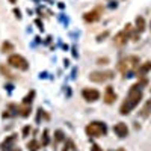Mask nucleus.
<instances>
[{
    "label": "nucleus",
    "mask_w": 151,
    "mask_h": 151,
    "mask_svg": "<svg viewBox=\"0 0 151 151\" xmlns=\"http://www.w3.org/2000/svg\"><path fill=\"white\" fill-rule=\"evenodd\" d=\"M142 97H144L142 88L137 85V83H134L130 89H129L127 97H125V100L122 101V104H121V107H119V113H121V115H129V113L141 103Z\"/></svg>",
    "instance_id": "f257e3e1"
},
{
    "label": "nucleus",
    "mask_w": 151,
    "mask_h": 151,
    "mask_svg": "<svg viewBox=\"0 0 151 151\" xmlns=\"http://www.w3.org/2000/svg\"><path fill=\"white\" fill-rule=\"evenodd\" d=\"M118 71L121 74H124V77H132V73L134 70L139 68V58L137 56H127V58H124L122 60L118 62V65H116Z\"/></svg>",
    "instance_id": "f03ea898"
},
{
    "label": "nucleus",
    "mask_w": 151,
    "mask_h": 151,
    "mask_svg": "<svg viewBox=\"0 0 151 151\" xmlns=\"http://www.w3.org/2000/svg\"><path fill=\"white\" fill-rule=\"evenodd\" d=\"M86 134L89 137H100V136H106L107 134V125L101 121H92L86 125L85 129Z\"/></svg>",
    "instance_id": "7ed1b4c3"
},
{
    "label": "nucleus",
    "mask_w": 151,
    "mask_h": 151,
    "mask_svg": "<svg viewBox=\"0 0 151 151\" xmlns=\"http://www.w3.org/2000/svg\"><path fill=\"white\" fill-rule=\"evenodd\" d=\"M8 64H9L12 68H17V70H21V71L29 70L27 60L24 59L23 56H20V55H11V56L8 58Z\"/></svg>",
    "instance_id": "20e7f679"
},
{
    "label": "nucleus",
    "mask_w": 151,
    "mask_h": 151,
    "mask_svg": "<svg viewBox=\"0 0 151 151\" xmlns=\"http://www.w3.org/2000/svg\"><path fill=\"white\" fill-rule=\"evenodd\" d=\"M113 77V71H94L89 74V80L94 83H104Z\"/></svg>",
    "instance_id": "39448f33"
},
{
    "label": "nucleus",
    "mask_w": 151,
    "mask_h": 151,
    "mask_svg": "<svg viewBox=\"0 0 151 151\" xmlns=\"http://www.w3.org/2000/svg\"><path fill=\"white\" fill-rule=\"evenodd\" d=\"M101 14H103V8L98 6L92 11H88L83 14V21L85 23H97L100 18H101Z\"/></svg>",
    "instance_id": "423d86ee"
},
{
    "label": "nucleus",
    "mask_w": 151,
    "mask_h": 151,
    "mask_svg": "<svg viewBox=\"0 0 151 151\" xmlns=\"http://www.w3.org/2000/svg\"><path fill=\"white\" fill-rule=\"evenodd\" d=\"M15 141H17L15 134H11L9 137H6L2 142V145H0V151H21L20 148L15 147Z\"/></svg>",
    "instance_id": "0eeeda50"
},
{
    "label": "nucleus",
    "mask_w": 151,
    "mask_h": 151,
    "mask_svg": "<svg viewBox=\"0 0 151 151\" xmlns=\"http://www.w3.org/2000/svg\"><path fill=\"white\" fill-rule=\"evenodd\" d=\"M82 97L86 100V101H97V100L100 98V91L94 89V88H85V89L82 91Z\"/></svg>",
    "instance_id": "6e6552de"
},
{
    "label": "nucleus",
    "mask_w": 151,
    "mask_h": 151,
    "mask_svg": "<svg viewBox=\"0 0 151 151\" xmlns=\"http://www.w3.org/2000/svg\"><path fill=\"white\" fill-rule=\"evenodd\" d=\"M129 40H130V35L122 29L121 32H118V33L115 35V38H113V42H115L116 47H124L125 44H127Z\"/></svg>",
    "instance_id": "1a4fd4ad"
},
{
    "label": "nucleus",
    "mask_w": 151,
    "mask_h": 151,
    "mask_svg": "<svg viewBox=\"0 0 151 151\" xmlns=\"http://www.w3.org/2000/svg\"><path fill=\"white\" fill-rule=\"evenodd\" d=\"M113 132H115V134L118 137H127L129 136V127L125 122H118L113 125Z\"/></svg>",
    "instance_id": "9d476101"
},
{
    "label": "nucleus",
    "mask_w": 151,
    "mask_h": 151,
    "mask_svg": "<svg viewBox=\"0 0 151 151\" xmlns=\"http://www.w3.org/2000/svg\"><path fill=\"white\" fill-rule=\"evenodd\" d=\"M103 100H104V103L106 104H112V103H115V100H116V94L115 91H113V86H106V91H104V95H103Z\"/></svg>",
    "instance_id": "9b49d317"
},
{
    "label": "nucleus",
    "mask_w": 151,
    "mask_h": 151,
    "mask_svg": "<svg viewBox=\"0 0 151 151\" xmlns=\"http://www.w3.org/2000/svg\"><path fill=\"white\" fill-rule=\"evenodd\" d=\"M134 30L137 32V33H142L145 29H147V24H145V18L142 17V15H137L136 17V20H134Z\"/></svg>",
    "instance_id": "f8f14e48"
},
{
    "label": "nucleus",
    "mask_w": 151,
    "mask_h": 151,
    "mask_svg": "<svg viewBox=\"0 0 151 151\" xmlns=\"http://www.w3.org/2000/svg\"><path fill=\"white\" fill-rule=\"evenodd\" d=\"M150 71H151V62L147 60V62H144L139 68H137V77H145Z\"/></svg>",
    "instance_id": "ddd939ff"
},
{
    "label": "nucleus",
    "mask_w": 151,
    "mask_h": 151,
    "mask_svg": "<svg viewBox=\"0 0 151 151\" xmlns=\"http://www.w3.org/2000/svg\"><path fill=\"white\" fill-rule=\"evenodd\" d=\"M139 115H141L142 118H148V116L151 115V98H150V100H147V103H145V104H144V107L141 109Z\"/></svg>",
    "instance_id": "4468645a"
},
{
    "label": "nucleus",
    "mask_w": 151,
    "mask_h": 151,
    "mask_svg": "<svg viewBox=\"0 0 151 151\" xmlns=\"http://www.w3.org/2000/svg\"><path fill=\"white\" fill-rule=\"evenodd\" d=\"M18 115L23 116V118H27V116L30 115V106H27V104L18 106Z\"/></svg>",
    "instance_id": "2eb2a0df"
},
{
    "label": "nucleus",
    "mask_w": 151,
    "mask_h": 151,
    "mask_svg": "<svg viewBox=\"0 0 151 151\" xmlns=\"http://www.w3.org/2000/svg\"><path fill=\"white\" fill-rule=\"evenodd\" d=\"M40 148H41V144L38 142V141H35V139H32V141L27 142V150L29 151H38Z\"/></svg>",
    "instance_id": "dca6fc26"
},
{
    "label": "nucleus",
    "mask_w": 151,
    "mask_h": 151,
    "mask_svg": "<svg viewBox=\"0 0 151 151\" xmlns=\"http://www.w3.org/2000/svg\"><path fill=\"white\" fill-rule=\"evenodd\" d=\"M2 52L3 53H11V52H14V45H12L9 41H5L2 44Z\"/></svg>",
    "instance_id": "f3484780"
},
{
    "label": "nucleus",
    "mask_w": 151,
    "mask_h": 151,
    "mask_svg": "<svg viewBox=\"0 0 151 151\" xmlns=\"http://www.w3.org/2000/svg\"><path fill=\"white\" fill-rule=\"evenodd\" d=\"M33 97H35V91H30L26 97L23 98V104H27V106H30L32 104V101H33Z\"/></svg>",
    "instance_id": "a211bd4d"
},
{
    "label": "nucleus",
    "mask_w": 151,
    "mask_h": 151,
    "mask_svg": "<svg viewBox=\"0 0 151 151\" xmlns=\"http://www.w3.org/2000/svg\"><path fill=\"white\" fill-rule=\"evenodd\" d=\"M50 144V136H48V130L45 129L44 132H42V137H41V145L42 147H47Z\"/></svg>",
    "instance_id": "6ab92c4d"
},
{
    "label": "nucleus",
    "mask_w": 151,
    "mask_h": 151,
    "mask_svg": "<svg viewBox=\"0 0 151 151\" xmlns=\"http://www.w3.org/2000/svg\"><path fill=\"white\" fill-rule=\"evenodd\" d=\"M65 139V134L62 130H56L55 132V144H59L60 141H64Z\"/></svg>",
    "instance_id": "aec40b11"
},
{
    "label": "nucleus",
    "mask_w": 151,
    "mask_h": 151,
    "mask_svg": "<svg viewBox=\"0 0 151 151\" xmlns=\"http://www.w3.org/2000/svg\"><path fill=\"white\" fill-rule=\"evenodd\" d=\"M97 64H98V65H107V64H109V59H107V58H100V59L97 60Z\"/></svg>",
    "instance_id": "412c9836"
},
{
    "label": "nucleus",
    "mask_w": 151,
    "mask_h": 151,
    "mask_svg": "<svg viewBox=\"0 0 151 151\" xmlns=\"http://www.w3.org/2000/svg\"><path fill=\"white\" fill-rule=\"evenodd\" d=\"M107 35H109V32L106 30L104 33H101V35H98V36H97V41H103V40H104V38H106Z\"/></svg>",
    "instance_id": "4be33fe9"
},
{
    "label": "nucleus",
    "mask_w": 151,
    "mask_h": 151,
    "mask_svg": "<svg viewBox=\"0 0 151 151\" xmlns=\"http://www.w3.org/2000/svg\"><path fill=\"white\" fill-rule=\"evenodd\" d=\"M0 70H2V73L6 76V77H12V74H11V73H9V71H8L5 67H0Z\"/></svg>",
    "instance_id": "5701e85b"
},
{
    "label": "nucleus",
    "mask_w": 151,
    "mask_h": 151,
    "mask_svg": "<svg viewBox=\"0 0 151 151\" xmlns=\"http://www.w3.org/2000/svg\"><path fill=\"white\" fill-rule=\"evenodd\" d=\"M29 132H30V125H26V127L23 129V136H27Z\"/></svg>",
    "instance_id": "b1692460"
},
{
    "label": "nucleus",
    "mask_w": 151,
    "mask_h": 151,
    "mask_svg": "<svg viewBox=\"0 0 151 151\" xmlns=\"http://www.w3.org/2000/svg\"><path fill=\"white\" fill-rule=\"evenodd\" d=\"M91 151H103V150H101V148H100V147H98L97 144H94V145L91 147Z\"/></svg>",
    "instance_id": "393cba45"
},
{
    "label": "nucleus",
    "mask_w": 151,
    "mask_h": 151,
    "mask_svg": "<svg viewBox=\"0 0 151 151\" xmlns=\"http://www.w3.org/2000/svg\"><path fill=\"white\" fill-rule=\"evenodd\" d=\"M14 12H15V15H17V17H18V18H20V17H21V12H20V11H18V9H14Z\"/></svg>",
    "instance_id": "a878e982"
},
{
    "label": "nucleus",
    "mask_w": 151,
    "mask_h": 151,
    "mask_svg": "<svg viewBox=\"0 0 151 151\" xmlns=\"http://www.w3.org/2000/svg\"><path fill=\"white\" fill-rule=\"evenodd\" d=\"M9 2H11V3H15V2H17V0H9Z\"/></svg>",
    "instance_id": "bb28decb"
},
{
    "label": "nucleus",
    "mask_w": 151,
    "mask_h": 151,
    "mask_svg": "<svg viewBox=\"0 0 151 151\" xmlns=\"http://www.w3.org/2000/svg\"><path fill=\"white\" fill-rule=\"evenodd\" d=\"M150 30H151V21H150Z\"/></svg>",
    "instance_id": "cd10ccee"
},
{
    "label": "nucleus",
    "mask_w": 151,
    "mask_h": 151,
    "mask_svg": "<svg viewBox=\"0 0 151 151\" xmlns=\"http://www.w3.org/2000/svg\"><path fill=\"white\" fill-rule=\"evenodd\" d=\"M150 91H151V88H150Z\"/></svg>",
    "instance_id": "c85d7f7f"
}]
</instances>
